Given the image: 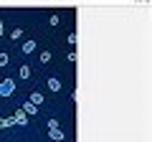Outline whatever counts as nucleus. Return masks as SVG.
<instances>
[{
  "instance_id": "nucleus-1",
  "label": "nucleus",
  "mask_w": 152,
  "mask_h": 142,
  "mask_svg": "<svg viewBox=\"0 0 152 142\" xmlns=\"http://www.w3.org/2000/svg\"><path fill=\"white\" fill-rule=\"evenodd\" d=\"M13 91H15V81H13L10 76H8V79H3V81H0V97H3V99H8Z\"/></svg>"
},
{
  "instance_id": "nucleus-2",
  "label": "nucleus",
  "mask_w": 152,
  "mask_h": 142,
  "mask_svg": "<svg viewBox=\"0 0 152 142\" xmlns=\"http://www.w3.org/2000/svg\"><path fill=\"white\" fill-rule=\"evenodd\" d=\"M48 137H51L53 142H64V140H66V135H64L61 127H51V130H48Z\"/></svg>"
},
{
  "instance_id": "nucleus-3",
  "label": "nucleus",
  "mask_w": 152,
  "mask_h": 142,
  "mask_svg": "<svg viewBox=\"0 0 152 142\" xmlns=\"http://www.w3.org/2000/svg\"><path fill=\"white\" fill-rule=\"evenodd\" d=\"M13 119H15V124H18V127H28V114H26L23 109H15Z\"/></svg>"
},
{
  "instance_id": "nucleus-4",
  "label": "nucleus",
  "mask_w": 152,
  "mask_h": 142,
  "mask_svg": "<svg viewBox=\"0 0 152 142\" xmlns=\"http://www.w3.org/2000/svg\"><path fill=\"white\" fill-rule=\"evenodd\" d=\"M20 51H23L26 56H31L33 51H36V41H33V38H26V41H23V46H20Z\"/></svg>"
},
{
  "instance_id": "nucleus-5",
  "label": "nucleus",
  "mask_w": 152,
  "mask_h": 142,
  "mask_svg": "<svg viewBox=\"0 0 152 142\" xmlns=\"http://www.w3.org/2000/svg\"><path fill=\"white\" fill-rule=\"evenodd\" d=\"M28 102H31V104H36V107H38V104H43L46 99H43V94H41V91H31V97H28Z\"/></svg>"
},
{
  "instance_id": "nucleus-6",
  "label": "nucleus",
  "mask_w": 152,
  "mask_h": 142,
  "mask_svg": "<svg viewBox=\"0 0 152 142\" xmlns=\"http://www.w3.org/2000/svg\"><path fill=\"white\" fill-rule=\"evenodd\" d=\"M61 86H64V84H61L58 76H51L48 79V89H51V91H61Z\"/></svg>"
},
{
  "instance_id": "nucleus-7",
  "label": "nucleus",
  "mask_w": 152,
  "mask_h": 142,
  "mask_svg": "<svg viewBox=\"0 0 152 142\" xmlns=\"http://www.w3.org/2000/svg\"><path fill=\"white\" fill-rule=\"evenodd\" d=\"M31 74H33V71H31V66H28V64H23L20 69H18V76H20L23 81H26V79H31Z\"/></svg>"
},
{
  "instance_id": "nucleus-8",
  "label": "nucleus",
  "mask_w": 152,
  "mask_h": 142,
  "mask_svg": "<svg viewBox=\"0 0 152 142\" xmlns=\"http://www.w3.org/2000/svg\"><path fill=\"white\" fill-rule=\"evenodd\" d=\"M20 109L26 112L28 117H33V114H38V107H36V104H31V102H26V104H23V107H20Z\"/></svg>"
},
{
  "instance_id": "nucleus-9",
  "label": "nucleus",
  "mask_w": 152,
  "mask_h": 142,
  "mask_svg": "<svg viewBox=\"0 0 152 142\" xmlns=\"http://www.w3.org/2000/svg\"><path fill=\"white\" fill-rule=\"evenodd\" d=\"M10 38H13V41H20V38H23V28H20V26H15V28L10 31Z\"/></svg>"
},
{
  "instance_id": "nucleus-10",
  "label": "nucleus",
  "mask_w": 152,
  "mask_h": 142,
  "mask_svg": "<svg viewBox=\"0 0 152 142\" xmlns=\"http://www.w3.org/2000/svg\"><path fill=\"white\" fill-rule=\"evenodd\" d=\"M51 59H53V56H51V51H41V56H38V61H41V64H51Z\"/></svg>"
},
{
  "instance_id": "nucleus-11",
  "label": "nucleus",
  "mask_w": 152,
  "mask_h": 142,
  "mask_svg": "<svg viewBox=\"0 0 152 142\" xmlns=\"http://www.w3.org/2000/svg\"><path fill=\"white\" fill-rule=\"evenodd\" d=\"M8 127H15V119L13 117H3V130H8Z\"/></svg>"
},
{
  "instance_id": "nucleus-12",
  "label": "nucleus",
  "mask_w": 152,
  "mask_h": 142,
  "mask_svg": "<svg viewBox=\"0 0 152 142\" xmlns=\"http://www.w3.org/2000/svg\"><path fill=\"white\" fill-rule=\"evenodd\" d=\"M58 23H61V18H58V13H53V15L48 18V26H53V28H58Z\"/></svg>"
},
{
  "instance_id": "nucleus-13",
  "label": "nucleus",
  "mask_w": 152,
  "mask_h": 142,
  "mask_svg": "<svg viewBox=\"0 0 152 142\" xmlns=\"http://www.w3.org/2000/svg\"><path fill=\"white\" fill-rule=\"evenodd\" d=\"M8 64H10V56L3 51V53H0V69H3V66H8Z\"/></svg>"
},
{
  "instance_id": "nucleus-14",
  "label": "nucleus",
  "mask_w": 152,
  "mask_h": 142,
  "mask_svg": "<svg viewBox=\"0 0 152 142\" xmlns=\"http://www.w3.org/2000/svg\"><path fill=\"white\" fill-rule=\"evenodd\" d=\"M3 33H5V26H3V20H0V36H3Z\"/></svg>"
},
{
  "instance_id": "nucleus-15",
  "label": "nucleus",
  "mask_w": 152,
  "mask_h": 142,
  "mask_svg": "<svg viewBox=\"0 0 152 142\" xmlns=\"http://www.w3.org/2000/svg\"><path fill=\"white\" fill-rule=\"evenodd\" d=\"M0 130H3V117H0Z\"/></svg>"
},
{
  "instance_id": "nucleus-16",
  "label": "nucleus",
  "mask_w": 152,
  "mask_h": 142,
  "mask_svg": "<svg viewBox=\"0 0 152 142\" xmlns=\"http://www.w3.org/2000/svg\"><path fill=\"white\" fill-rule=\"evenodd\" d=\"M64 142H69V140H64Z\"/></svg>"
}]
</instances>
